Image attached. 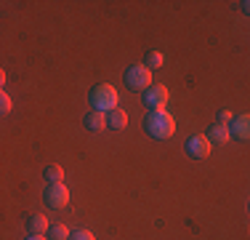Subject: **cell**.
Listing matches in <instances>:
<instances>
[{
    "mask_svg": "<svg viewBox=\"0 0 250 240\" xmlns=\"http://www.w3.org/2000/svg\"><path fill=\"white\" fill-rule=\"evenodd\" d=\"M91 107L96 112H112L117 110V91L109 86V83H99V86H93L91 91Z\"/></svg>",
    "mask_w": 250,
    "mask_h": 240,
    "instance_id": "7a4b0ae2",
    "label": "cell"
},
{
    "mask_svg": "<svg viewBox=\"0 0 250 240\" xmlns=\"http://www.w3.org/2000/svg\"><path fill=\"white\" fill-rule=\"evenodd\" d=\"M11 112V96L0 88V115H8Z\"/></svg>",
    "mask_w": 250,
    "mask_h": 240,
    "instance_id": "9a60e30c",
    "label": "cell"
},
{
    "mask_svg": "<svg viewBox=\"0 0 250 240\" xmlns=\"http://www.w3.org/2000/svg\"><path fill=\"white\" fill-rule=\"evenodd\" d=\"M43 197H45V203H48L51 208H64L69 203V190H67V184H64V182L48 184V190L43 192Z\"/></svg>",
    "mask_w": 250,
    "mask_h": 240,
    "instance_id": "277c9868",
    "label": "cell"
},
{
    "mask_svg": "<svg viewBox=\"0 0 250 240\" xmlns=\"http://www.w3.org/2000/svg\"><path fill=\"white\" fill-rule=\"evenodd\" d=\"M187 152L192 155L194 160H202L210 155V142L205 139V136H189L187 139Z\"/></svg>",
    "mask_w": 250,
    "mask_h": 240,
    "instance_id": "8992f818",
    "label": "cell"
},
{
    "mask_svg": "<svg viewBox=\"0 0 250 240\" xmlns=\"http://www.w3.org/2000/svg\"><path fill=\"white\" fill-rule=\"evenodd\" d=\"M3 86H5V70L0 67V88H3Z\"/></svg>",
    "mask_w": 250,
    "mask_h": 240,
    "instance_id": "ac0fdd59",
    "label": "cell"
},
{
    "mask_svg": "<svg viewBox=\"0 0 250 240\" xmlns=\"http://www.w3.org/2000/svg\"><path fill=\"white\" fill-rule=\"evenodd\" d=\"M27 240H48V238H45V235H29Z\"/></svg>",
    "mask_w": 250,
    "mask_h": 240,
    "instance_id": "d6986e66",
    "label": "cell"
},
{
    "mask_svg": "<svg viewBox=\"0 0 250 240\" xmlns=\"http://www.w3.org/2000/svg\"><path fill=\"white\" fill-rule=\"evenodd\" d=\"M27 230H29V235H45L48 232V219L43 214H32L27 219Z\"/></svg>",
    "mask_w": 250,
    "mask_h": 240,
    "instance_id": "ba28073f",
    "label": "cell"
},
{
    "mask_svg": "<svg viewBox=\"0 0 250 240\" xmlns=\"http://www.w3.org/2000/svg\"><path fill=\"white\" fill-rule=\"evenodd\" d=\"M231 118H234V112H229V110H221V112H218V123H221V125H229Z\"/></svg>",
    "mask_w": 250,
    "mask_h": 240,
    "instance_id": "e0dca14e",
    "label": "cell"
},
{
    "mask_svg": "<svg viewBox=\"0 0 250 240\" xmlns=\"http://www.w3.org/2000/svg\"><path fill=\"white\" fill-rule=\"evenodd\" d=\"M144 104L149 107V110H165V104H168V88L165 86H149L144 91Z\"/></svg>",
    "mask_w": 250,
    "mask_h": 240,
    "instance_id": "5b68a950",
    "label": "cell"
},
{
    "mask_svg": "<svg viewBox=\"0 0 250 240\" xmlns=\"http://www.w3.org/2000/svg\"><path fill=\"white\" fill-rule=\"evenodd\" d=\"M104 120H106V128H112V131H123L125 125H128V115H125L123 110H112V112H106Z\"/></svg>",
    "mask_w": 250,
    "mask_h": 240,
    "instance_id": "9c48e42d",
    "label": "cell"
},
{
    "mask_svg": "<svg viewBox=\"0 0 250 240\" xmlns=\"http://www.w3.org/2000/svg\"><path fill=\"white\" fill-rule=\"evenodd\" d=\"M125 83H128V88H133V91H146V88L152 86V72L144 67V64H133V67L125 70Z\"/></svg>",
    "mask_w": 250,
    "mask_h": 240,
    "instance_id": "3957f363",
    "label": "cell"
},
{
    "mask_svg": "<svg viewBox=\"0 0 250 240\" xmlns=\"http://www.w3.org/2000/svg\"><path fill=\"white\" fill-rule=\"evenodd\" d=\"M205 139L208 142H216V144H226V142L231 139V136H229V125H221V123L210 125V131H208Z\"/></svg>",
    "mask_w": 250,
    "mask_h": 240,
    "instance_id": "30bf717a",
    "label": "cell"
},
{
    "mask_svg": "<svg viewBox=\"0 0 250 240\" xmlns=\"http://www.w3.org/2000/svg\"><path fill=\"white\" fill-rule=\"evenodd\" d=\"M144 128L152 139H170L176 134V120L165 110H152L144 118Z\"/></svg>",
    "mask_w": 250,
    "mask_h": 240,
    "instance_id": "6da1fadb",
    "label": "cell"
},
{
    "mask_svg": "<svg viewBox=\"0 0 250 240\" xmlns=\"http://www.w3.org/2000/svg\"><path fill=\"white\" fill-rule=\"evenodd\" d=\"M67 240H96V238H93V232H88V230H75V232H69Z\"/></svg>",
    "mask_w": 250,
    "mask_h": 240,
    "instance_id": "2e32d148",
    "label": "cell"
},
{
    "mask_svg": "<svg viewBox=\"0 0 250 240\" xmlns=\"http://www.w3.org/2000/svg\"><path fill=\"white\" fill-rule=\"evenodd\" d=\"M83 123H85V128H88V131H93V134H96V131H104V128H106L104 112H88Z\"/></svg>",
    "mask_w": 250,
    "mask_h": 240,
    "instance_id": "8fae6325",
    "label": "cell"
},
{
    "mask_svg": "<svg viewBox=\"0 0 250 240\" xmlns=\"http://www.w3.org/2000/svg\"><path fill=\"white\" fill-rule=\"evenodd\" d=\"M229 136H234V139L245 142L248 136H250V118H248V115L231 118V123H229Z\"/></svg>",
    "mask_w": 250,
    "mask_h": 240,
    "instance_id": "52a82bcc",
    "label": "cell"
},
{
    "mask_svg": "<svg viewBox=\"0 0 250 240\" xmlns=\"http://www.w3.org/2000/svg\"><path fill=\"white\" fill-rule=\"evenodd\" d=\"M69 238V230L64 224H53L48 230V240H67Z\"/></svg>",
    "mask_w": 250,
    "mask_h": 240,
    "instance_id": "5bb4252c",
    "label": "cell"
},
{
    "mask_svg": "<svg viewBox=\"0 0 250 240\" xmlns=\"http://www.w3.org/2000/svg\"><path fill=\"white\" fill-rule=\"evenodd\" d=\"M163 62H165V56H163L160 51H149V53H146V59H144V67L152 72V70L163 67Z\"/></svg>",
    "mask_w": 250,
    "mask_h": 240,
    "instance_id": "7c38bea8",
    "label": "cell"
},
{
    "mask_svg": "<svg viewBox=\"0 0 250 240\" xmlns=\"http://www.w3.org/2000/svg\"><path fill=\"white\" fill-rule=\"evenodd\" d=\"M43 176L48 179L51 184H59V182L64 179V168H62V166H48V168H45V173H43Z\"/></svg>",
    "mask_w": 250,
    "mask_h": 240,
    "instance_id": "4fadbf2b",
    "label": "cell"
}]
</instances>
